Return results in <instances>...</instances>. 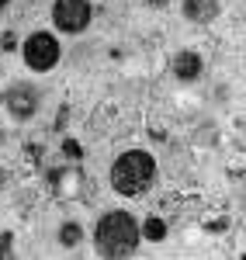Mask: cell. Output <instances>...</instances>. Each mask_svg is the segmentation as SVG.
<instances>
[{
	"label": "cell",
	"mask_w": 246,
	"mask_h": 260,
	"mask_svg": "<svg viewBox=\"0 0 246 260\" xmlns=\"http://www.w3.org/2000/svg\"><path fill=\"white\" fill-rule=\"evenodd\" d=\"M153 177H156L153 156H149V153H139V149L118 156L115 167H111V187H115L118 194H128V198L146 194L149 184H153Z\"/></svg>",
	"instance_id": "6da1fadb"
},
{
	"label": "cell",
	"mask_w": 246,
	"mask_h": 260,
	"mask_svg": "<svg viewBox=\"0 0 246 260\" xmlns=\"http://www.w3.org/2000/svg\"><path fill=\"white\" fill-rule=\"evenodd\" d=\"M139 246V225L128 212H111L97 222V250L104 257H128Z\"/></svg>",
	"instance_id": "7a4b0ae2"
},
{
	"label": "cell",
	"mask_w": 246,
	"mask_h": 260,
	"mask_svg": "<svg viewBox=\"0 0 246 260\" xmlns=\"http://www.w3.org/2000/svg\"><path fill=\"white\" fill-rule=\"evenodd\" d=\"M56 59H59V45H56V39L49 31H39V35L28 39V45H24V62L31 70H52Z\"/></svg>",
	"instance_id": "3957f363"
},
{
	"label": "cell",
	"mask_w": 246,
	"mask_h": 260,
	"mask_svg": "<svg viewBox=\"0 0 246 260\" xmlns=\"http://www.w3.org/2000/svg\"><path fill=\"white\" fill-rule=\"evenodd\" d=\"M52 18H56V28L77 35V31L87 28V21H90V4L87 0H56Z\"/></svg>",
	"instance_id": "277c9868"
},
{
	"label": "cell",
	"mask_w": 246,
	"mask_h": 260,
	"mask_svg": "<svg viewBox=\"0 0 246 260\" xmlns=\"http://www.w3.org/2000/svg\"><path fill=\"white\" fill-rule=\"evenodd\" d=\"M35 104H39L35 90H28V87H11V94H7V108H11L18 118H28V115L35 111Z\"/></svg>",
	"instance_id": "5b68a950"
},
{
	"label": "cell",
	"mask_w": 246,
	"mask_h": 260,
	"mask_svg": "<svg viewBox=\"0 0 246 260\" xmlns=\"http://www.w3.org/2000/svg\"><path fill=\"white\" fill-rule=\"evenodd\" d=\"M184 14L191 21H212L219 14V0H184Z\"/></svg>",
	"instance_id": "8992f818"
},
{
	"label": "cell",
	"mask_w": 246,
	"mask_h": 260,
	"mask_svg": "<svg viewBox=\"0 0 246 260\" xmlns=\"http://www.w3.org/2000/svg\"><path fill=\"white\" fill-rule=\"evenodd\" d=\"M173 73H177L181 80H194V77L201 73V59H198L194 52H181V56L173 59Z\"/></svg>",
	"instance_id": "52a82bcc"
},
{
	"label": "cell",
	"mask_w": 246,
	"mask_h": 260,
	"mask_svg": "<svg viewBox=\"0 0 246 260\" xmlns=\"http://www.w3.org/2000/svg\"><path fill=\"white\" fill-rule=\"evenodd\" d=\"M143 233L149 236V240H163L166 236V225L160 219H146V225H143Z\"/></svg>",
	"instance_id": "ba28073f"
},
{
	"label": "cell",
	"mask_w": 246,
	"mask_h": 260,
	"mask_svg": "<svg viewBox=\"0 0 246 260\" xmlns=\"http://www.w3.org/2000/svg\"><path fill=\"white\" fill-rule=\"evenodd\" d=\"M62 243H66V246H73V243L80 240V225H77V222H66V225H62V236H59Z\"/></svg>",
	"instance_id": "9c48e42d"
},
{
	"label": "cell",
	"mask_w": 246,
	"mask_h": 260,
	"mask_svg": "<svg viewBox=\"0 0 246 260\" xmlns=\"http://www.w3.org/2000/svg\"><path fill=\"white\" fill-rule=\"evenodd\" d=\"M0 257H11V233L0 236Z\"/></svg>",
	"instance_id": "30bf717a"
},
{
	"label": "cell",
	"mask_w": 246,
	"mask_h": 260,
	"mask_svg": "<svg viewBox=\"0 0 246 260\" xmlns=\"http://www.w3.org/2000/svg\"><path fill=\"white\" fill-rule=\"evenodd\" d=\"M149 4H153V7H160V4H166V0H149Z\"/></svg>",
	"instance_id": "8fae6325"
},
{
	"label": "cell",
	"mask_w": 246,
	"mask_h": 260,
	"mask_svg": "<svg viewBox=\"0 0 246 260\" xmlns=\"http://www.w3.org/2000/svg\"><path fill=\"white\" fill-rule=\"evenodd\" d=\"M4 4H7V0H0V11H4Z\"/></svg>",
	"instance_id": "7c38bea8"
}]
</instances>
